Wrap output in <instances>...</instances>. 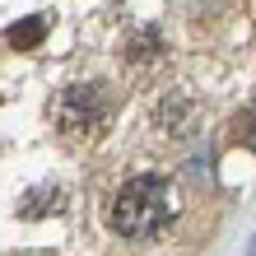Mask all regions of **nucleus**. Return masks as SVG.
I'll use <instances>...</instances> for the list:
<instances>
[{"instance_id": "f03ea898", "label": "nucleus", "mask_w": 256, "mask_h": 256, "mask_svg": "<svg viewBox=\"0 0 256 256\" xmlns=\"http://www.w3.org/2000/svg\"><path fill=\"white\" fill-rule=\"evenodd\" d=\"M66 135H94L102 122V88L98 84H84V88H70L61 98V112H56Z\"/></svg>"}, {"instance_id": "f257e3e1", "label": "nucleus", "mask_w": 256, "mask_h": 256, "mask_svg": "<svg viewBox=\"0 0 256 256\" xmlns=\"http://www.w3.org/2000/svg\"><path fill=\"white\" fill-rule=\"evenodd\" d=\"M182 214V200H177V186L158 172L130 177V182L112 196V233H122L126 242H154L177 224Z\"/></svg>"}, {"instance_id": "7ed1b4c3", "label": "nucleus", "mask_w": 256, "mask_h": 256, "mask_svg": "<svg viewBox=\"0 0 256 256\" xmlns=\"http://www.w3.org/2000/svg\"><path fill=\"white\" fill-rule=\"evenodd\" d=\"M42 38H47V19H42V14H28V19H19L10 28V47L14 52H33Z\"/></svg>"}]
</instances>
